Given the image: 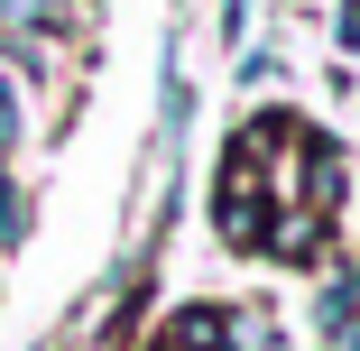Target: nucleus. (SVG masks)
<instances>
[{"instance_id": "obj_1", "label": "nucleus", "mask_w": 360, "mask_h": 351, "mask_svg": "<svg viewBox=\"0 0 360 351\" xmlns=\"http://www.w3.org/2000/svg\"><path fill=\"white\" fill-rule=\"evenodd\" d=\"M46 28H65V0H0V37L28 75H46Z\"/></svg>"}, {"instance_id": "obj_2", "label": "nucleus", "mask_w": 360, "mask_h": 351, "mask_svg": "<svg viewBox=\"0 0 360 351\" xmlns=\"http://www.w3.org/2000/svg\"><path fill=\"white\" fill-rule=\"evenodd\" d=\"M28 231V203H19V185H10V167H0V241H19Z\"/></svg>"}, {"instance_id": "obj_3", "label": "nucleus", "mask_w": 360, "mask_h": 351, "mask_svg": "<svg viewBox=\"0 0 360 351\" xmlns=\"http://www.w3.org/2000/svg\"><path fill=\"white\" fill-rule=\"evenodd\" d=\"M19 148V93H10V75H0V158Z\"/></svg>"}, {"instance_id": "obj_4", "label": "nucleus", "mask_w": 360, "mask_h": 351, "mask_svg": "<svg viewBox=\"0 0 360 351\" xmlns=\"http://www.w3.org/2000/svg\"><path fill=\"white\" fill-rule=\"evenodd\" d=\"M342 46H360V0H342Z\"/></svg>"}]
</instances>
